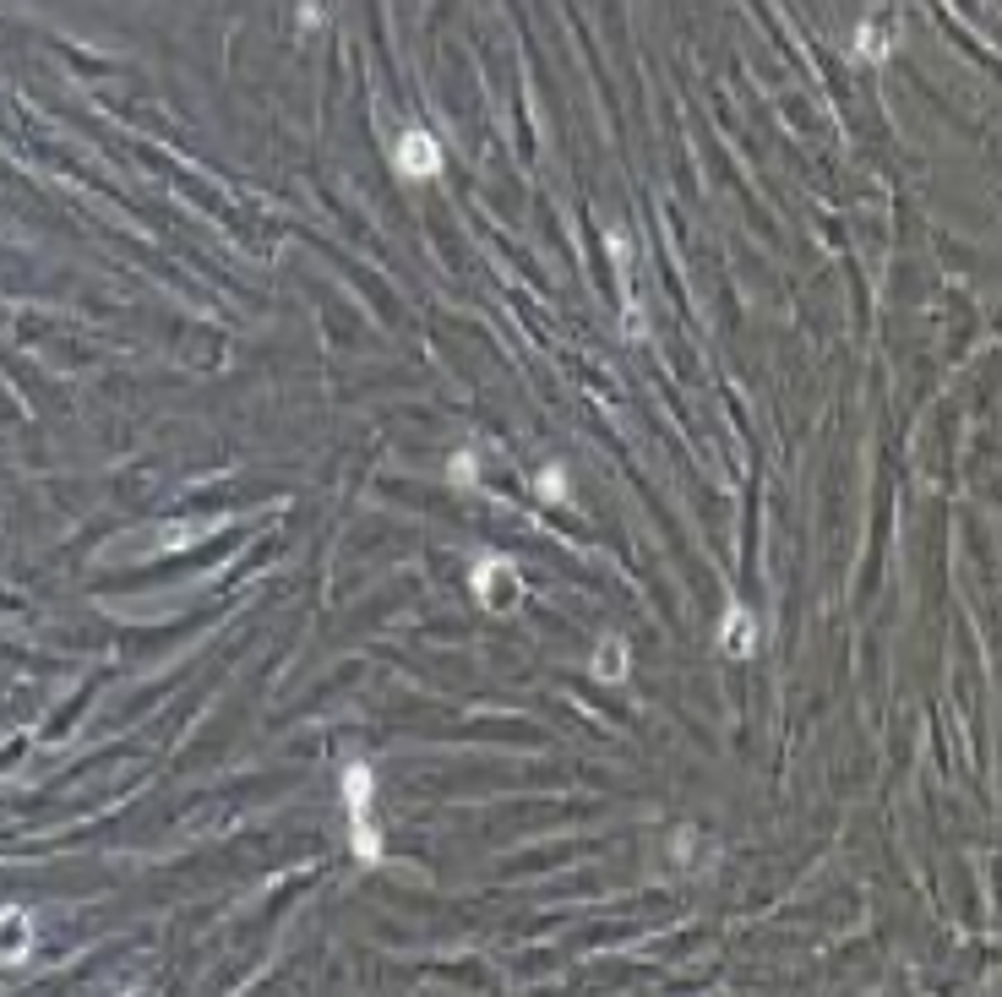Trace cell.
<instances>
[{
  "mask_svg": "<svg viewBox=\"0 0 1002 997\" xmlns=\"http://www.w3.org/2000/svg\"><path fill=\"white\" fill-rule=\"evenodd\" d=\"M22 954V910H11V960Z\"/></svg>",
  "mask_w": 1002,
  "mask_h": 997,
  "instance_id": "obj_8",
  "label": "cell"
},
{
  "mask_svg": "<svg viewBox=\"0 0 1002 997\" xmlns=\"http://www.w3.org/2000/svg\"><path fill=\"white\" fill-rule=\"evenodd\" d=\"M720 648L735 654V660L757 654V622H752V611H746V605H730V611H725V622H720Z\"/></svg>",
  "mask_w": 1002,
  "mask_h": 997,
  "instance_id": "obj_4",
  "label": "cell"
},
{
  "mask_svg": "<svg viewBox=\"0 0 1002 997\" xmlns=\"http://www.w3.org/2000/svg\"><path fill=\"white\" fill-rule=\"evenodd\" d=\"M474 594H480L485 611L507 617V611L524 605V572H518L507 556H485V561L474 567Z\"/></svg>",
  "mask_w": 1002,
  "mask_h": 997,
  "instance_id": "obj_2",
  "label": "cell"
},
{
  "mask_svg": "<svg viewBox=\"0 0 1002 997\" xmlns=\"http://www.w3.org/2000/svg\"><path fill=\"white\" fill-rule=\"evenodd\" d=\"M627 665H633V660H627V637H605V643L594 648V676H600V682H622Z\"/></svg>",
  "mask_w": 1002,
  "mask_h": 997,
  "instance_id": "obj_5",
  "label": "cell"
},
{
  "mask_svg": "<svg viewBox=\"0 0 1002 997\" xmlns=\"http://www.w3.org/2000/svg\"><path fill=\"white\" fill-rule=\"evenodd\" d=\"M392 164H398L403 181H431V175L442 170V148H437V137H425V131H403L398 148H392Z\"/></svg>",
  "mask_w": 1002,
  "mask_h": 997,
  "instance_id": "obj_3",
  "label": "cell"
},
{
  "mask_svg": "<svg viewBox=\"0 0 1002 997\" xmlns=\"http://www.w3.org/2000/svg\"><path fill=\"white\" fill-rule=\"evenodd\" d=\"M370 796H376V780L365 763L344 769V807H349V839H355V856L376 861L381 856V839H376V823H370Z\"/></svg>",
  "mask_w": 1002,
  "mask_h": 997,
  "instance_id": "obj_1",
  "label": "cell"
},
{
  "mask_svg": "<svg viewBox=\"0 0 1002 997\" xmlns=\"http://www.w3.org/2000/svg\"><path fill=\"white\" fill-rule=\"evenodd\" d=\"M535 491H540V502H567V474L561 469H546Z\"/></svg>",
  "mask_w": 1002,
  "mask_h": 997,
  "instance_id": "obj_7",
  "label": "cell"
},
{
  "mask_svg": "<svg viewBox=\"0 0 1002 997\" xmlns=\"http://www.w3.org/2000/svg\"><path fill=\"white\" fill-rule=\"evenodd\" d=\"M855 50H861V61H888V33L883 28H872V22H861V33H855Z\"/></svg>",
  "mask_w": 1002,
  "mask_h": 997,
  "instance_id": "obj_6",
  "label": "cell"
}]
</instances>
